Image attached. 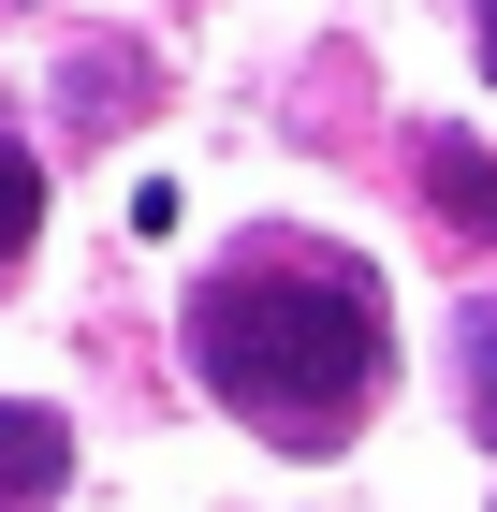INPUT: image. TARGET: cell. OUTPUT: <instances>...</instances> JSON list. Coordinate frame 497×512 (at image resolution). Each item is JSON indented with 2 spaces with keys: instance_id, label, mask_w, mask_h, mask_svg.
I'll list each match as a JSON object with an SVG mask.
<instances>
[{
  "instance_id": "cell-7",
  "label": "cell",
  "mask_w": 497,
  "mask_h": 512,
  "mask_svg": "<svg viewBox=\"0 0 497 512\" xmlns=\"http://www.w3.org/2000/svg\"><path fill=\"white\" fill-rule=\"evenodd\" d=\"M483 74H497V0H483Z\"/></svg>"
},
{
  "instance_id": "cell-5",
  "label": "cell",
  "mask_w": 497,
  "mask_h": 512,
  "mask_svg": "<svg viewBox=\"0 0 497 512\" xmlns=\"http://www.w3.org/2000/svg\"><path fill=\"white\" fill-rule=\"evenodd\" d=\"M454 381H468V425L497 439V293H468V322H454Z\"/></svg>"
},
{
  "instance_id": "cell-4",
  "label": "cell",
  "mask_w": 497,
  "mask_h": 512,
  "mask_svg": "<svg viewBox=\"0 0 497 512\" xmlns=\"http://www.w3.org/2000/svg\"><path fill=\"white\" fill-rule=\"evenodd\" d=\"M161 59H132V44H74V132H117L132 103H147Z\"/></svg>"
},
{
  "instance_id": "cell-3",
  "label": "cell",
  "mask_w": 497,
  "mask_h": 512,
  "mask_svg": "<svg viewBox=\"0 0 497 512\" xmlns=\"http://www.w3.org/2000/svg\"><path fill=\"white\" fill-rule=\"evenodd\" d=\"M424 205L454 220V235H497V161L468 132H424Z\"/></svg>"
},
{
  "instance_id": "cell-2",
  "label": "cell",
  "mask_w": 497,
  "mask_h": 512,
  "mask_svg": "<svg viewBox=\"0 0 497 512\" xmlns=\"http://www.w3.org/2000/svg\"><path fill=\"white\" fill-rule=\"evenodd\" d=\"M59 483H74V425L30 410V395H0V512H44Z\"/></svg>"
},
{
  "instance_id": "cell-6",
  "label": "cell",
  "mask_w": 497,
  "mask_h": 512,
  "mask_svg": "<svg viewBox=\"0 0 497 512\" xmlns=\"http://www.w3.org/2000/svg\"><path fill=\"white\" fill-rule=\"evenodd\" d=\"M44 191H59V176H44V161L15 147V132H0V264H15V249L44 235Z\"/></svg>"
},
{
  "instance_id": "cell-1",
  "label": "cell",
  "mask_w": 497,
  "mask_h": 512,
  "mask_svg": "<svg viewBox=\"0 0 497 512\" xmlns=\"http://www.w3.org/2000/svg\"><path fill=\"white\" fill-rule=\"evenodd\" d=\"M381 366H395L381 264L337 235H234L191 278V381L234 425H264L278 454H337L366 425Z\"/></svg>"
}]
</instances>
